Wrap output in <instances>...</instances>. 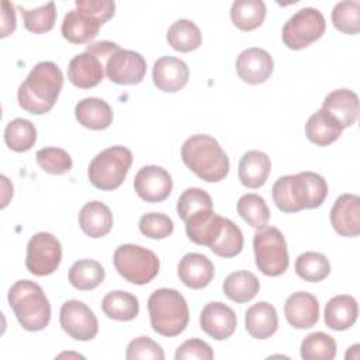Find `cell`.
Instances as JSON below:
<instances>
[{"instance_id": "obj_1", "label": "cell", "mask_w": 360, "mask_h": 360, "mask_svg": "<svg viewBox=\"0 0 360 360\" xmlns=\"http://www.w3.org/2000/svg\"><path fill=\"white\" fill-rule=\"evenodd\" d=\"M271 195L280 211L297 212L321 207L328 195V184L321 174L307 170L277 179Z\"/></svg>"}, {"instance_id": "obj_2", "label": "cell", "mask_w": 360, "mask_h": 360, "mask_svg": "<svg viewBox=\"0 0 360 360\" xmlns=\"http://www.w3.org/2000/svg\"><path fill=\"white\" fill-rule=\"evenodd\" d=\"M63 87V75L53 62L37 63L17 91L18 104L30 114L41 115L52 110Z\"/></svg>"}, {"instance_id": "obj_3", "label": "cell", "mask_w": 360, "mask_h": 360, "mask_svg": "<svg viewBox=\"0 0 360 360\" xmlns=\"http://www.w3.org/2000/svg\"><path fill=\"white\" fill-rule=\"evenodd\" d=\"M183 163L201 180L217 183L226 177L229 159L218 141L205 134L191 135L181 146Z\"/></svg>"}, {"instance_id": "obj_4", "label": "cell", "mask_w": 360, "mask_h": 360, "mask_svg": "<svg viewBox=\"0 0 360 360\" xmlns=\"http://www.w3.org/2000/svg\"><path fill=\"white\" fill-rule=\"evenodd\" d=\"M76 8L68 11L62 22V35L72 44H86L97 37L101 25L115 11L111 0H76Z\"/></svg>"}, {"instance_id": "obj_5", "label": "cell", "mask_w": 360, "mask_h": 360, "mask_svg": "<svg viewBox=\"0 0 360 360\" xmlns=\"http://www.w3.org/2000/svg\"><path fill=\"white\" fill-rule=\"evenodd\" d=\"M8 304L20 325L30 332L42 330L51 319L49 301L37 283L18 280L8 290Z\"/></svg>"}, {"instance_id": "obj_6", "label": "cell", "mask_w": 360, "mask_h": 360, "mask_svg": "<svg viewBox=\"0 0 360 360\" xmlns=\"http://www.w3.org/2000/svg\"><path fill=\"white\" fill-rule=\"evenodd\" d=\"M150 326L162 336L180 335L188 323V307L186 298L174 288L155 290L148 298Z\"/></svg>"}, {"instance_id": "obj_7", "label": "cell", "mask_w": 360, "mask_h": 360, "mask_svg": "<svg viewBox=\"0 0 360 360\" xmlns=\"http://www.w3.org/2000/svg\"><path fill=\"white\" fill-rule=\"evenodd\" d=\"M132 165V152L125 146H110L97 153L89 165L90 183L100 190L118 188Z\"/></svg>"}, {"instance_id": "obj_8", "label": "cell", "mask_w": 360, "mask_h": 360, "mask_svg": "<svg viewBox=\"0 0 360 360\" xmlns=\"http://www.w3.org/2000/svg\"><path fill=\"white\" fill-rule=\"evenodd\" d=\"M112 260L120 276L136 285H143L152 281L158 276L160 267L155 252L132 243L118 246Z\"/></svg>"}, {"instance_id": "obj_9", "label": "cell", "mask_w": 360, "mask_h": 360, "mask_svg": "<svg viewBox=\"0 0 360 360\" xmlns=\"http://www.w3.org/2000/svg\"><path fill=\"white\" fill-rule=\"evenodd\" d=\"M257 269L270 277L283 274L288 267V250L284 235L276 226L259 229L253 236Z\"/></svg>"}, {"instance_id": "obj_10", "label": "cell", "mask_w": 360, "mask_h": 360, "mask_svg": "<svg viewBox=\"0 0 360 360\" xmlns=\"http://www.w3.org/2000/svg\"><path fill=\"white\" fill-rule=\"evenodd\" d=\"M326 30L322 13L314 7H304L287 20L283 27V42L290 49H302L318 41Z\"/></svg>"}, {"instance_id": "obj_11", "label": "cell", "mask_w": 360, "mask_h": 360, "mask_svg": "<svg viewBox=\"0 0 360 360\" xmlns=\"http://www.w3.org/2000/svg\"><path fill=\"white\" fill-rule=\"evenodd\" d=\"M62 260L60 242L49 232L35 233L27 243L25 266L35 276H48L56 271Z\"/></svg>"}, {"instance_id": "obj_12", "label": "cell", "mask_w": 360, "mask_h": 360, "mask_svg": "<svg viewBox=\"0 0 360 360\" xmlns=\"http://www.w3.org/2000/svg\"><path fill=\"white\" fill-rule=\"evenodd\" d=\"M59 322L62 329L76 340H91L98 333V321L94 312L77 300L62 304Z\"/></svg>"}, {"instance_id": "obj_13", "label": "cell", "mask_w": 360, "mask_h": 360, "mask_svg": "<svg viewBox=\"0 0 360 360\" xmlns=\"http://www.w3.org/2000/svg\"><path fill=\"white\" fill-rule=\"evenodd\" d=\"M146 73V60L139 52L117 46L105 60V75L117 84H138Z\"/></svg>"}, {"instance_id": "obj_14", "label": "cell", "mask_w": 360, "mask_h": 360, "mask_svg": "<svg viewBox=\"0 0 360 360\" xmlns=\"http://www.w3.org/2000/svg\"><path fill=\"white\" fill-rule=\"evenodd\" d=\"M136 194L146 202L165 201L173 188V180L169 172L160 166L149 165L139 169L134 179Z\"/></svg>"}, {"instance_id": "obj_15", "label": "cell", "mask_w": 360, "mask_h": 360, "mask_svg": "<svg viewBox=\"0 0 360 360\" xmlns=\"http://www.w3.org/2000/svg\"><path fill=\"white\" fill-rule=\"evenodd\" d=\"M236 315L231 307L224 302H208L200 314L201 329L215 340H225L236 329Z\"/></svg>"}, {"instance_id": "obj_16", "label": "cell", "mask_w": 360, "mask_h": 360, "mask_svg": "<svg viewBox=\"0 0 360 360\" xmlns=\"http://www.w3.org/2000/svg\"><path fill=\"white\" fill-rule=\"evenodd\" d=\"M274 62L271 55L262 48H248L236 59L238 76L249 84L266 82L273 73Z\"/></svg>"}, {"instance_id": "obj_17", "label": "cell", "mask_w": 360, "mask_h": 360, "mask_svg": "<svg viewBox=\"0 0 360 360\" xmlns=\"http://www.w3.org/2000/svg\"><path fill=\"white\" fill-rule=\"evenodd\" d=\"M330 224L340 236H357L360 233V197L349 193L338 197L330 210Z\"/></svg>"}, {"instance_id": "obj_18", "label": "cell", "mask_w": 360, "mask_h": 360, "mask_svg": "<svg viewBox=\"0 0 360 360\" xmlns=\"http://www.w3.org/2000/svg\"><path fill=\"white\" fill-rule=\"evenodd\" d=\"M105 60L89 51H84L69 62L68 79L76 87L91 89L103 80Z\"/></svg>"}, {"instance_id": "obj_19", "label": "cell", "mask_w": 360, "mask_h": 360, "mask_svg": "<svg viewBox=\"0 0 360 360\" xmlns=\"http://www.w3.org/2000/svg\"><path fill=\"white\" fill-rule=\"evenodd\" d=\"M190 70L186 62L174 56L159 58L152 69V79L155 86L166 93H176L181 90L188 82Z\"/></svg>"}, {"instance_id": "obj_20", "label": "cell", "mask_w": 360, "mask_h": 360, "mask_svg": "<svg viewBox=\"0 0 360 360\" xmlns=\"http://www.w3.org/2000/svg\"><path fill=\"white\" fill-rule=\"evenodd\" d=\"M284 315L287 322L295 329L312 328L319 318V302L309 292H294L285 300Z\"/></svg>"}, {"instance_id": "obj_21", "label": "cell", "mask_w": 360, "mask_h": 360, "mask_svg": "<svg viewBox=\"0 0 360 360\" xmlns=\"http://www.w3.org/2000/svg\"><path fill=\"white\" fill-rule=\"evenodd\" d=\"M212 262L201 253H187L181 257L177 266V276L180 281L193 290L207 287L214 278Z\"/></svg>"}, {"instance_id": "obj_22", "label": "cell", "mask_w": 360, "mask_h": 360, "mask_svg": "<svg viewBox=\"0 0 360 360\" xmlns=\"http://www.w3.org/2000/svg\"><path fill=\"white\" fill-rule=\"evenodd\" d=\"M224 217H219L214 210L200 211L191 215L186 224V232L191 242L201 246H211L222 229Z\"/></svg>"}, {"instance_id": "obj_23", "label": "cell", "mask_w": 360, "mask_h": 360, "mask_svg": "<svg viewBox=\"0 0 360 360\" xmlns=\"http://www.w3.org/2000/svg\"><path fill=\"white\" fill-rule=\"evenodd\" d=\"M322 108L336 118L342 128L352 127L359 115V96L349 89H338L330 91L323 103Z\"/></svg>"}, {"instance_id": "obj_24", "label": "cell", "mask_w": 360, "mask_h": 360, "mask_svg": "<svg viewBox=\"0 0 360 360\" xmlns=\"http://www.w3.org/2000/svg\"><path fill=\"white\" fill-rule=\"evenodd\" d=\"M270 170V158L262 150H249L243 153L238 165L239 180L248 188L262 187L267 181Z\"/></svg>"}, {"instance_id": "obj_25", "label": "cell", "mask_w": 360, "mask_h": 360, "mask_svg": "<svg viewBox=\"0 0 360 360\" xmlns=\"http://www.w3.org/2000/svg\"><path fill=\"white\" fill-rule=\"evenodd\" d=\"M245 326L248 333L255 339H267L273 336L278 328L276 308L266 301L253 304L245 314Z\"/></svg>"}, {"instance_id": "obj_26", "label": "cell", "mask_w": 360, "mask_h": 360, "mask_svg": "<svg viewBox=\"0 0 360 360\" xmlns=\"http://www.w3.org/2000/svg\"><path fill=\"white\" fill-rule=\"evenodd\" d=\"M112 212L101 201H90L79 212L80 229L90 238H103L112 228Z\"/></svg>"}, {"instance_id": "obj_27", "label": "cell", "mask_w": 360, "mask_h": 360, "mask_svg": "<svg viewBox=\"0 0 360 360\" xmlns=\"http://www.w3.org/2000/svg\"><path fill=\"white\" fill-rule=\"evenodd\" d=\"M75 115L79 124L89 129H105L112 122V110L107 101L98 97H86L75 107Z\"/></svg>"}, {"instance_id": "obj_28", "label": "cell", "mask_w": 360, "mask_h": 360, "mask_svg": "<svg viewBox=\"0 0 360 360\" xmlns=\"http://www.w3.org/2000/svg\"><path fill=\"white\" fill-rule=\"evenodd\" d=\"M359 307L352 295H335L325 307V323L332 330H346L352 328L357 319Z\"/></svg>"}, {"instance_id": "obj_29", "label": "cell", "mask_w": 360, "mask_h": 360, "mask_svg": "<svg viewBox=\"0 0 360 360\" xmlns=\"http://www.w3.org/2000/svg\"><path fill=\"white\" fill-rule=\"evenodd\" d=\"M342 125L323 108L314 112L305 124V135L308 141L318 146H328L342 135Z\"/></svg>"}, {"instance_id": "obj_30", "label": "cell", "mask_w": 360, "mask_h": 360, "mask_svg": "<svg viewBox=\"0 0 360 360\" xmlns=\"http://www.w3.org/2000/svg\"><path fill=\"white\" fill-rule=\"evenodd\" d=\"M259 288L260 283L257 277L248 270H239L228 274L222 284L224 294L231 301L238 304L248 302L255 298L259 292Z\"/></svg>"}, {"instance_id": "obj_31", "label": "cell", "mask_w": 360, "mask_h": 360, "mask_svg": "<svg viewBox=\"0 0 360 360\" xmlns=\"http://www.w3.org/2000/svg\"><path fill=\"white\" fill-rule=\"evenodd\" d=\"M101 309L110 319L132 321L139 314V301L131 292L115 290L104 295Z\"/></svg>"}, {"instance_id": "obj_32", "label": "cell", "mask_w": 360, "mask_h": 360, "mask_svg": "<svg viewBox=\"0 0 360 360\" xmlns=\"http://www.w3.org/2000/svg\"><path fill=\"white\" fill-rule=\"evenodd\" d=\"M166 39L173 49L179 52H190L201 45L202 37L195 22L187 18H180L169 27Z\"/></svg>"}, {"instance_id": "obj_33", "label": "cell", "mask_w": 360, "mask_h": 360, "mask_svg": "<svg viewBox=\"0 0 360 360\" xmlns=\"http://www.w3.org/2000/svg\"><path fill=\"white\" fill-rule=\"evenodd\" d=\"M69 283L82 291L94 290L98 287L105 277L103 266L91 259H82L72 264L69 269Z\"/></svg>"}, {"instance_id": "obj_34", "label": "cell", "mask_w": 360, "mask_h": 360, "mask_svg": "<svg viewBox=\"0 0 360 360\" xmlns=\"http://www.w3.org/2000/svg\"><path fill=\"white\" fill-rule=\"evenodd\" d=\"M266 6L262 0H236L231 7V20L242 31H252L262 25Z\"/></svg>"}, {"instance_id": "obj_35", "label": "cell", "mask_w": 360, "mask_h": 360, "mask_svg": "<svg viewBox=\"0 0 360 360\" xmlns=\"http://www.w3.org/2000/svg\"><path fill=\"white\" fill-rule=\"evenodd\" d=\"M37 141L35 125L25 118L10 121L4 129V142L14 152L30 150Z\"/></svg>"}, {"instance_id": "obj_36", "label": "cell", "mask_w": 360, "mask_h": 360, "mask_svg": "<svg viewBox=\"0 0 360 360\" xmlns=\"http://www.w3.org/2000/svg\"><path fill=\"white\" fill-rule=\"evenodd\" d=\"M238 214L253 228L263 229L267 226L270 219V210L263 197L255 193L243 194L238 200Z\"/></svg>"}, {"instance_id": "obj_37", "label": "cell", "mask_w": 360, "mask_h": 360, "mask_svg": "<svg viewBox=\"0 0 360 360\" xmlns=\"http://www.w3.org/2000/svg\"><path fill=\"white\" fill-rule=\"evenodd\" d=\"M295 273L305 281L318 283L330 273V263L319 252H304L295 260Z\"/></svg>"}, {"instance_id": "obj_38", "label": "cell", "mask_w": 360, "mask_h": 360, "mask_svg": "<svg viewBox=\"0 0 360 360\" xmlns=\"http://www.w3.org/2000/svg\"><path fill=\"white\" fill-rule=\"evenodd\" d=\"M210 249L221 257H233L239 255L243 249V233L240 228L231 219L224 218L222 229Z\"/></svg>"}, {"instance_id": "obj_39", "label": "cell", "mask_w": 360, "mask_h": 360, "mask_svg": "<svg viewBox=\"0 0 360 360\" xmlns=\"http://www.w3.org/2000/svg\"><path fill=\"white\" fill-rule=\"evenodd\" d=\"M336 354L335 339L325 332H314L301 342V357L304 360H332Z\"/></svg>"}, {"instance_id": "obj_40", "label": "cell", "mask_w": 360, "mask_h": 360, "mask_svg": "<svg viewBox=\"0 0 360 360\" xmlns=\"http://www.w3.org/2000/svg\"><path fill=\"white\" fill-rule=\"evenodd\" d=\"M24 27L34 34H44L53 28L56 21V7L53 1L37 7L34 10L20 8Z\"/></svg>"}, {"instance_id": "obj_41", "label": "cell", "mask_w": 360, "mask_h": 360, "mask_svg": "<svg viewBox=\"0 0 360 360\" xmlns=\"http://www.w3.org/2000/svg\"><path fill=\"white\" fill-rule=\"evenodd\" d=\"M332 22L343 34L354 35L360 31V4L359 1L343 0L332 10Z\"/></svg>"}, {"instance_id": "obj_42", "label": "cell", "mask_w": 360, "mask_h": 360, "mask_svg": "<svg viewBox=\"0 0 360 360\" xmlns=\"http://www.w3.org/2000/svg\"><path fill=\"white\" fill-rule=\"evenodd\" d=\"M212 210V200L211 195L198 187H190L181 193L177 200V215L186 222L191 215Z\"/></svg>"}, {"instance_id": "obj_43", "label": "cell", "mask_w": 360, "mask_h": 360, "mask_svg": "<svg viewBox=\"0 0 360 360\" xmlns=\"http://www.w3.org/2000/svg\"><path fill=\"white\" fill-rule=\"evenodd\" d=\"M35 159L38 166L44 172L49 174H56V176L68 173L73 166L70 155L65 149L53 148V146L39 149L35 155Z\"/></svg>"}, {"instance_id": "obj_44", "label": "cell", "mask_w": 360, "mask_h": 360, "mask_svg": "<svg viewBox=\"0 0 360 360\" xmlns=\"http://www.w3.org/2000/svg\"><path fill=\"white\" fill-rule=\"evenodd\" d=\"M174 229L173 221L162 212H148L139 218V231L152 239H165Z\"/></svg>"}, {"instance_id": "obj_45", "label": "cell", "mask_w": 360, "mask_h": 360, "mask_svg": "<svg viewBox=\"0 0 360 360\" xmlns=\"http://www.w3.org/2000/svg\"><path fill=\"white\" fill-rule=\"evenodd\" d=\"M125 357L128 360H163L165 352L150 338L139 336L128 343Z\"/></svg>"}, {"instance_id": "obj_46", "label": "cell", "mask_w": 360, "mask_h": 360, "mask_svg": "<svg viewBox=\"0 0 360 360\" xmlns=\"http://www.w3.org/2000/svg\"><path fill=\"white\" fill-rule=\"evenodd\" d=\"M176 360H212L214 352L211 346L201 339H188L181 343L174 354Z\"/></svg>"}, {"instance_id": "obj_47", "label": "cell", "mask_w": 360, "mask_h": 360, "mask_svg": "<svg viewBox=\"0 0 360 360\" xmlns=\"http://www.w3.org/2000/svg\"><path fill=\"white\" fill-rule=\"evenodd\" d=\"M14 30H15L14 6L10 1L4 0L1 3V34H0V37L4 38L7 35H10Z\"/></svg>"}, {"instance_id": "obj_48", "label": "cell", "mask_w": 360, "mask_h": 360, "mask_svg": "<svg viewBox=\"0 0 360 360\" xmlns=\"http://www.w3.org/2000/svg\"><path fill=\"white\" fill-rule=\"evenodd\" d=\"M359 345H353L352 347H350V350H347V353H346V359H359V356H360V353H359Z\"/></svg>"}]
</instances>
